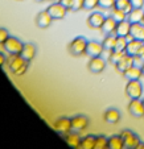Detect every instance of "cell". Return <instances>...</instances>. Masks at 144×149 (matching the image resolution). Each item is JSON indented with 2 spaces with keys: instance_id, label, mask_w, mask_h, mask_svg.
Segmentation results:
<instances>
[{
  "instance_id": "obj_1",
  "label": "cell",
  "mask_w": 144,
  "mask_h": 149,
  "mask_svg": "<svg viewBox=\"0 0 144 149\" xmlns=\"http://www.w3.org/2000/svg\"><path fill=\"white\" fill-rule=\"evenodd\" d=\"M28 63L20 54H9V57L7 58V68L13 75L21 77L27 73L28 70Z\"/></svg>"
},
{
  "instance_id": "obj_2",
  "label": "cell",
  "mask_w": 144,
  "mask_h": 149,
  "mask_svg": "<svg viewBox=\"0 0 144 149\" xmlns=\"http://www.w3.org/2000/svg\"><path fill=\"white\" fill-rule=\"evenodd\" d=\"M87 44L89 41L85 38V37H75L73 41L69 44L68 46V50L69 53L71 54L73 57H81V56H85L86 54V48H87Z\"/></svg>"
},
{
  "instance_id": "obj_3",
  "label": "cell",
  "mask_w": 144,
  "mask_h": 149,
  "mask_svg": "<svg viewBox=\"0 0 144 149\" xmlns=\"http://www.w3.org/2000/svg\"><path fill=\"white\" fill-rule=\"evenodd\" d=\"M126 95L130 99H140L143 95V84L140 81H128L126 86Z\"/></svg>"
},
{
  "instance_id": "obj_4",
  "label": "cell",
  "mask_w": 144,
  "mask_h": 149,
  "mask_svg": "<svg viewBox=\"0 0 144 149\" xmlns=\"http://www.w3.org/2000/svg\"><path fill=\"white\" fill-rule=\"evenodd\" d=\"M23 46H24L23 42L20 41L19 38L12 36H9L7 38V41L3 44V49L8 54H20L21 50H23Z\"/></svg>"
},
{
  "instance_id": "obj_5",
  "label": "cell",
  "mask_w": 144,
  "mask_h": 149,
  "mask_svg": "<svg viewBox=\"0 0 144 149\" xmlns=\"http://www.w3.org/2000/svg\"><path fill=\"white\" fill-rule=\"evenodd\" d=\"M120 137H122V140H123V143H124L126 148H128V149H135L136 146L140 144V139L138 137V135H135V133L130 130L122 131Z\"/></svg>"
},
{
  "instance_id": "obj_6",
  "label": "cell",
  "mask_w": 144,
  "mask_h": 149,
  "mask_svg": "<svg viewBox=\"0 0 144 149\" xmlns=\"http://www.w3.org/2000/svg\"><path fill=\"white\" fill-rule=\"evenodd\" d=\"M53 128L56 130V132H58L59 135L65 136L66 133H69L71 131V119L69 118H59L53 123Z\"/></svg>"
},
{
  "instance_id": "obj_7",
  "label": "cell",
  "mask_w": 144,
  "mask_h": 149,
  "mask_svg": "<svg viewBox=\"0 0 144 149\" xmlns=\"http://www.w3.org/2000/svg\"><path fill=\"white\" fill-rule=\"evenodd\" d=\"M134 65H135V57L131 56V54L124 53V56L122 57V58L119 59V62L115 65V69H116V71L123 74L126 70H128V69Z\"/></svg>"
},
{
  "instance_id": "obj_8",
  "label": "cell",
  "mask_w": 144,
  "mask_h": 149,
  "mask_svg": "<svg viewBox=\"0 0 144 149\" xmlns=\"http://www.w3.org/2000/svg\"><path fill=\"white\" fill-rule=\"evenodd\" d=\"M89 125V118L85 115H77L71 118V131L74 132H82Z\"/></svg>"
},
{
  "instance_id": "obj_9",
  "label": "cell",
  "mask_w": 144,
  "mask_h": 149,
  "mask_svg": "<svg viewBox=\"0 0 144 149\" xmlns=\"http://www.w3.org/2000/svg\"><path fill=\"white\" fill-rule=\"evenodd\" d=\"M46 11H48V13L50 15L53 20H61V19H64V17L66 16L68 9H66L64 6H61V4L57 1V3L50 4V6L48 7V9H46Z\"/></svg>"
},
{
  "instance_id": "obj_10",
  "label": "cell",
  "mask_w": 144,
  "mask_h": 149,
  "mask_svg": "<svg viewBox=\"0 0 144 149\" xmlns=\"http://www.w3.org/2000/svg\"><path fill=\"white\" fill-rule=\"evenodd\" d=\"M128 112L135 118L144 116V103L140 99H131L128 103Z\"/></svg>"
},
{
  "instance_id": "obj_11",
  "label": "cell",
  "mask_w": 144,
  "mask_h": 149,
  "mask_svg": "<svg viewBox=\"0 0 144 149\" xmlns=\"http://www.w3.org/2000/svg\"><path fill=\"white\" fill-rule=\"evenodd\" d=\"M106 68V61L102 57H94V58H90L87 63V69L94 74H99L105 70Z\"/></svg>"
},
{
  "instance_id": "obj_12",
  "label": "cell",
  "mask_w": 144,
  "mask_h": 149,
  "mask_svg": "<svg viewBox=\"0 0 144 149\" xmlns=\"http://www.w3.org/2000/svg\"><path fill=\"white\" fill-rule=\"evenodd\" d=\"M103 45L102 42L98 41H89L87 48H86V54H87L90 58H94V57H101L102 53H103Z\"/></svg>"
},
{
  "instance_id": "obj_13",
  "label": "cell",
  "mask_w": 144,
  "mask_h": 149,
  "mask_svg": "<svg viewBox=\"0 0 144 149\" xmlns=\"http://www.w3.org/2000/svg\"><path fill=\"white\" fill-rule=\"evenodd\" d=\"M52 16L48 13V11H41L38 15L36 16V25L41 29H45V28H49L52 25Z\"/></svg>"
},
{
  "instance_id": "obj_14",
  "label": "cell",
  "mask_w": 144,
  "mask_h": 149,
  "mask_svg": "<svg viewBox=\"0 0 144 149\" xmlns=\"http://www.w3.org/2000/svg\"><path fill=\"white\" fill-rule=\"evenodd\" d=\"M105 19L106 17L103 16L101 12H93V13L87 17V25L93 29H101Z\"/></svg>"
},
{
  "instance_id": "obj_15",
  "label": "cell",
  "mask_w": 144,
  "mask_h": 149,
  "mask_svg": "<svg viewBox=\"0 0 144 149\" xmlns=\"http://www.w3.org/2000/svg\"><path fill=\"white\" fill-rule=\"evenodd\" d=\"M130 31H131V23L128 20H124V21L118 23L116 29H115V34L118 37H126L127 40H131Z\"/></svg>"
},
{
  "instance_id": "obj_16",
  "label": "cell",
  "mask_w": 144,
  "mask_h": 149,
  "mask_svg": "<svg viewBox=\"0 0 144 149\" xmlns=\"http://www.w3.org/2000/svg\"><path fill=\"white\" fill-rule=\"evenodd\" d=\"M36 53H37L36 45H34V44H32V42H28V44H24L23 50H21L20 56L23 57L27 62H31L32 59L36 57Z\"/></svg>"
},
{
  "instance_id": "obj_17",
  "label": "cell",
  "mask_w": 144,
  "mask_h": 149,
  "mask_svg": "<svg viewBox=\"0 0 144 149\" xmlns=\"http://www.w3.org/2000/svg\"><path fill=\"white\" fill-rule=\"evenodd\" d=\"M116 25H118V23H116L111 16H108V17L105 19V21H103V24H102V26H101L99 31L105 34V36H107V34H113V33L115 34Z\"/></svg>"
},
{
  "instance_id": "obj_18",
  "label": "cell",
  "mask_w": 144,
  "mask_h": 149,
  "mask_svg": "<svg viewBox=\"0 0 144 149\" xmlns=\"http://www.w3.org/2000/svg\"><path fill=\"white\" fill-rule=\"evenodd\" d=\"M123 77L127 81H140V78L143 77V71H141V68L134 65L123 73Z\"/></svg>"
},
{
  "instance_id": "obj_19",
  "label": "cell",
  "mask_w": 144,
  "mask_h": 149,
  "mask_svg": "<svg viewBox=\"0 0 144 149\" xmlns=\"http://www.w3.org/2000/svg\"><path fill=\"white\" fill-rule=\"evenodd\" d=\"M103 120L108 124H116L120 121V112L116 108H108L103 113Z\"/></svg>"
},
{
  "instance_id": "obj_20",
  "label": "cell",
  "mask_w": 144,
  "mask_h": 149,
  "mask_svg": "<svg viewBox=\"0 0 144 149\" xmlns=\"http://www.w3.org/2000/svg\"><path fill=\"white\" fill-rule=\"evenodd\" d=\"M130 36H131V38L141 40V41H144V24L143 23L131 24Z\"/></svg>"
},
{
  "instance_id": "obj_21",
  "label": "cell",
  "mask_w": 144,
  "mask_h": 149,
  "mask_svg": "<svg viewBox=\"0 0 144 149\" xmlns=\"http://www.w3.org/2000/svg\"><path fill=\"white\" fill-rule=\"evenodd\" d=\"M143 45H144V41H141V40H135V38L128 40L126 53H127V54H131V56L135 57L136 54H138L139 49H140Z\"/></svg>"
},
{
  "instance_id": "obj_22",
  "label": "cell",
  "mask_w": 144,
  "mask_h": 149,
  "mask_svg": "<svg viewBox=\"0 0 144 149\" xmlns=\"http://www.w3.org/2000/svg\"><path fill=\"white\" fill-rule=\"evenodd\" d=\"M127 20L131 24L136 23H143L144 20V11L141 8H134L130 13L127 15Z\"/></svg>"
},
{
  "instance_id": "obj_23",
  "label": "cell",
  "mask_w": 144,
  "mask_h": 149,
  "mask_svg": "<svg viewBox=\"0 0 144 149\" xmlns=\"http://www.w3.org/2000/svg\"><path fill=\"white\" fill-rule=\"evenodd\" d=\"M64 137H65L66 143H68L69 145L71 146V148H74V149L79 148V145H81V137H79L78 132H74V131H70V132L66 133V135L64 136Z\"/></svg>"
},
{
  "instance_id": "obj_24",
  "label": "cell",
  "mask_w": 144,
  "mask_h": 149,
  "mask_svg": "<svg viewBox=\"0 0 144 149\" xmlns=\"http://www.w3.org/2000/svg\"><path fill=\"white\" fill-rule=\"evenodd\" d=\"M116 38H118V36H116V34H114V33L105 36L103 41H102L103 49H105V50H107V52L114 50V48H115V44H116Z\"/></svg>"
},
{
  "instance_id": "obj_25",
  "label": "cell",
  "mask_w": 144,
  "mask_h": 149,
  "mask_svg": "<svg viewBox=\"0 0 144 149\" xmlns=\"http://www.w3.org/2000/svg\"><path fill=\"white\" fill-rule=\"evenodd\" d=\"M95 140H96V136H93V135L85 136V137L81 139L79 148L81 149H95Z\"/></svg>"
},
{
  "instance_id": "obj_26",
  "label": "cell",
  "mask_w": 144,
  "mask_h": 149,
  "mask_svg": "<svg viewBox=\"0 0 144 149\" xmlns=\"http://www.w3.org/2000/svg\"><path fill=\"white\" fill-rule=\"evenodd\" d=\"M108 148L110 149H126V145L122 140L120 135H114L108 139Z\"/></svg>"
},
{
  "instance_id": "obj_27",
  "label": "cell",
  "mask_w": 144,
  "mask_h": 149,
  "mask_svg": "<svg viewBox=\"0 0 144 149\" xmlns=\"http://www.w3.org/2000/svg\"><path fill=\"white\" fill-rule=\"evenodd\" d=\"M110 16L113 17L114 20H115L116 23H120V21H124V20H127V13H126L123 9H119V8H113Z\"/></svg>"
},
{
  "instance_id": "obj_28",
  "label": "cell",
  "mask_w": 144,
  "mask_h": 149,
  "mask_svg": "<svg viewBox=\"0 0 144 149\" xmlns=\"http://www.w3.org/2000/svg\"><path fill=\"white\" fill-rule=\"evenodd\" d=\"M114 8H119V9H123L126 13H130L131 11L134 9V7L131 6L130 0H115V7Z\"/></svg>"
},
{
  "instance_id": "obj_29",
  "label": "cell",
  "mask_w": 144,
  "mask_h": 149,
  "mask_svg": "<svg viewBox=\"0 0 144 149\" xmlns=\"http://www.w3.org/2000/svg\"><path fill=\"white\" fill-rule=\"evenodd\" d=\"M124 53L126 52H116V50H111L110 52V54H108V62L110 63H113L114 66L116 65L119 62V59L122 58V57L124 56Z\"/></svg>"
},
{
  "instance_id": "obj_30",
  "label": "cell",
  "mask_w": 144,
  "mask_h": 149,
  "mask_svg": "<svg viewBox=\"0 0 144 149\" xmlns=\"http://www.w3.org/2000/svg\"><path fill=\"white\" fill-rule=\"evenodd\" d=\"M127 44H128V40L126 38V37H118V38H116V44H115L114 50L126 52V49H127Z\"/></svg>"
},
{
  "instance_id": "obj_31",
  "label": "cell",
  "mask_w": 144,
  "mask_h": 149,
  "mask_svg": "<svg viewBox=\"0 0 144 149\" xmlns=\"http://www.w3.org/2000/svg\"><path fill=\"white\" fill-rule=\"evenodd\" d=\"M108 146V139L105 136H96L95 140V149H105Z\"/></svg>"
},
{
  "instance_id": "obj_32",
  "label": "cell",
  "mask_w": 144,
  "mask_h": 149,
  "mask_svg": "<svg viewBox=\"0 0 144 149\" xmlns=\"http://www.w3.org/2000/svg\"><path fill=\"white\" fill-rule=\"evenodd\" d=\"M98 7L102 9H113L115 7V0H99Z\"/></svg>"
},
{
  "instance_id": "obj_33",
  "label": "cell",
  "mask_w": 144,
  "mask_h": 149,
  "mask_svg": "<svg viewBox=\"0 0 144 149\" xmlns=\"http://www.w3.org/2000/svg\"><path fill=\"white\" fill-rule=\"evenodd\" d=\"M83 4H85V0H73L71 11L78 12V11H81V9H83Z\"/></svg>"
},
{
  "instance_id": "obj_34",
  "label": "cell",
  "mask_w": 144,
  "mask_h": 149,
  "mask_svg": "<svg viewBox=\"0 0 144 149\" xmlns=\"http://www.w3.org/2000/svg\"><path fill=\"white\" fill-rule=\"evenodd\" d=\"M98 1L99 0H85V4H83V9H87V11H91L95 7H98Z\"/></svg>"
},
{
  "instance_id": "obj_35",
  "label": "cell",
  "mask_w": 144,
  "mask_h": 149,
  "mask_svg": "<svg viewBox=\"0 0 144 149\" xmlns=\"http://www.w3.org/2000/svg\"><path fill=\"white\" fill-rule=\"evenodd\" d=\"M8 37H9L8 31H7L6 28H0V45H3Z\"/></svg>"
},
{
  "instance_id": "obj_36",
  "label": "cell",
  "mask_w": 144,
  "mask_h": 149,
  "mask_svg": "<svg viewBox=\"0 0 144 149\" xmlns=\"http://www.w3.org/2000/svg\"><path fill=\"white\" fill-rule=\"evenodd\" d=\"M58 3L64 6L68 11H71V6H73V0H58Z\"/></svg>"
},
{
  "instance_id": "obj_37",
  "label": "cell",
  "mask_w": 144,
  "mask_h": 149,
  "mask_svg": "<svg viewBox=\"0 0 144 149\" xmlns=\"http://www.w3.org/2000/svg\"><path fill=\"white\" fill-rule=\"evenodd\" d=\"M130 3L134 8H143L144 0H130Z\"/></svg>"
},
{
  "instance_id": "obj_38",
  "label": "cell",
  "mask_w": 144,
  "mask_h": 149,
  "mask_svg": "<svg viewBox=\"0 0 144 149\" xmlns=\"http://www.w3.org/2000/svg\"><path fill=\"white\" fill-rule=\"evenodd\" d=\"M135 59H140L141 62L144 61V45L141 46L140 49H139V52H138V54L135 56Z\"/></svg>"
},
{
  "instance_id": "obj_39",
  "label": "cell",
  "mask_w": 144,
  "mask_h": 149,
  "mask_svg": "<svg viewBox=\"0 0 144 149\" xmlns=\"http://www.w3.org/2000/svg\"><path fill=\"white\" fill-rule=\"evenodd\" d=\"M7 63V58L4 57L3 53H0V66H4Z\"/></svg>"
},
{
  "instance_id": "obj_40",
  "label": "cell",
  "mask_w": 144,
  "mask_h": 149,
  "mask_svg": "<svg viewBox=\"0 0 144 149\" xmlns=\"http://www.w3.org/2000/svg\"><path fill=\"white\" fill-rule=\"evenodd\" d=\"M135 149H144V143H140Z\"/></svg>"
},
{
  "instance_id": "obj_41",
  "label": "cell",
  "mask_w": 144,
  "mask_h": 149,
  "mask_svg": "<svg viewBox=\"0 0 144 149\" xmlns=\"http://www.w3.org/2000/svg\"><path fill=\"white\" fill-rule=\"evenodd\" d=\"M140 68H141V71H143V75H144V61H143V63H141Z\"/></svg>"
},
{
  "instance_id": "obj_42",
  "label": "cell",
  "mask_w": 144,
  "mask_h": 149,
  "mask_svg": "<svg viewBox=\"0 0 144 149\" xmlns=\"http://www.w3.org/2000/svg\"><path fill=\"white\" fill-rule=\"evenodd\" d=\"M36 1H38V3H43V1H46V0H36Z\"/></svg>"
},
{
  "instance_id": "obj_43",
  "label": "cell",
  "mask_w": 144,
  "mask_h": 149,
  "mask_svg": "<svg viewBox=\"0 0 144 149\" xmlns=\"http://www.w3.org/2000/svg\"><path fill=\"white\" fill-rule=\"evenodd\" d=\"M105 149H110V148H108V146H107V148H105Z\"/></svg>"
},
{
  "instance_id": "obj_44",
  "label": "cell",
  "mask_w": 144,
  "mask_h": 149,
  "mask_svg": "<svg viewBox=\"0 0 144 149\" xmlns=\"http://www.w3.org/2000/svg\"><path fill=\"white\" fill-rule=\"evenodd\" d=\"M53 1H58V0H53Z\"/></svg>"
},
{
  "instance_id": "obj_45",
  "label": "cell",
  "mask_w": 144,
  "mask_h": 149,
  "mask_svg": "<svg viewBox=\"0 0 144 149\" xmlns=\"http://www.w3.org/2000/svg\"><path fill=\"white\" fill-rule=\"evenodd\" d=\"M143 103H144V99H143Z\"/></svg>"
},
{
  "instance_id": "obj_46",
  "label": "cell",
  "mask_w": 144,
  "mask_h": 149,
  "mask_svg": "<svg viewBox=\"0 0 144 149\" xmlns=\"http://www.w3.org/2000/svg\"><path fill=\"white\" fill-rule=\"evenodd\" d=\"M143 24H144V20H143Z\"/></svg>"
},
{
  "instance_id": "obj_47",
  "label": "cell",
  "mask_w": 144,
  "mask_h": 149,
  "mask_svg": "<svg viewBox=\"0 0 144 149\" xmlns=\"http://www.w3.org/2000/svg\"><path fill=\"white\" fill-rule=\"evenodd\" d=\"M126 149H128V148H126Z\"/></svg>"
}]
</instances>
